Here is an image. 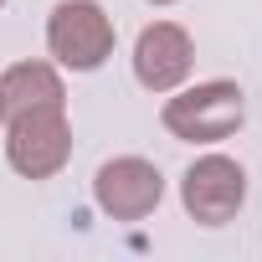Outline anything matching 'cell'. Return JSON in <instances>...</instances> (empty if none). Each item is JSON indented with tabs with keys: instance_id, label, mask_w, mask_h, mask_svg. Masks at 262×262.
Here are the masks:
<instances>
[{
	"instance_id": "obj_1",
	"label": "cell",
	"mask_w": 262,
	"mask_h": 262,
	"mask_svg": "<svg viewBox=\"0 0 262 262\" xmlns=\"http://www.w3.org/2000/svg\"><path fill=\"white\" fill-rule=\"evenodd\" d=\"M160 123L185 144H221L247 123V93L231 77H211L195 88H175L160 108Z\"/></svg>"
},
{
	"instance_id": "obj_2",
	"label": "cell",
	"mask_w": 262,
	"mask_h": 262,
	"mask_svg": "<svg viewBox=\"0 0 262 262\" xmlns=\"http://www.w3.org/2000/svg\"><path fill=\"white\" fill-rule=\"evenodd\" d=\"M6 160L21 180H52L72 160V123L67 103L52 108H26L6 118Z\"/></svg>"
},
{
	"instance_id": "obj_3",
	"label": "cell",
	"mask_w": 262,
	"mask_h": 262,
	"mask_svg": "<svg viewBox=\"0 0 262 262\" xmlns=\"http://www.w3.org/2000/svg\"><path fill=\"white\" fill-rule=\"evenodd\" d=\"M113 41H118L113 16L98 0H62L47 16V52L67 72H98L113 57Z\"/></svg>"
},
{
	"instance_id": "obj_4",
	"label": "cell",
	"mask_w": 262,
	"mask_h": 262,
	"mask_svg": "<svg viewBox=\"0 0 262 262\" xmlns=\"http://www.w3.org/2000/svg\"><path fill=\"white\" fill-rule=\"evenodd\" d=\"M180 206L201 226H226L247 206V170L231 155H201L180 175Z\"/></svg>"
},
{
	"instance_id": "obj_5",
	"label": "cell",
	"mask_w": 262,
	"mask_h": 262,
	"mask_svg": "<svg viewBox=\"0 0 262 262\" xmlns=\"http://www.w3.org/2000/svg\"><path fill=\"white\" fill-rule=\"evenodd\" d=\"M93 201L103 216L113 221H144L160 201H165V175L155 160H139V155H118L108 160L98 175H93Z\"/></svg>"
},
{
	"instance_id": "obj_6",
	"label": "cell",
	"mask_w": 262,
	"mask_h": 262,
	"mask_svg": "<svg viewBox=\"0 0 262 262\" xmlns=\"http://www.w3.org/2000/svg\"><path fill=\"white\" fill-rule=\"evenodd\" d=\"M190 62H195V41L175 21H155L134 41V77L144 93H175L190 77Z\"/></svg>"
},
{
	"instance_id": "obj_7",
	"label": "cell",
	"mask_w": 262,
	"mask_h": 262,
	"mask_svg": "<svg viewBox=\"0 0 262 262\" xmlns=\"http://www.w3.org/2000/svg\"><path fill=\"white\" fill-rule=\"evenodd\" d=\"M0 103H6V118H11V113H26V108L67 103V88H62L52 62H16V67L0 72Z\"/></svg>"
},
{
	"instance_id": "obj_8",
	"label": "cell",
	"mask_w": 262,
	"mask_h": 262,
	"mask_svg": "<svg viewBox=\"0 0 262 262\" xmlns=\"http://www.w3.org/2000/svg\"><path fill=\"white\" fill-rule=\"evenodd\" d=\"M149 6H175V0H149Z\"/></svg>"
},
{
	"instance_id": "obj_9",
	"label": "cell",
	"mask_w": 262,
	"mask_h": 262,
	"mask_svg": "<svg viewBox=\"0 0 262 262\" xmlns=\"http://www.w3.org/2000/svg\"><path fill=\"white\" fill-rule=\"evenodd\" d=\"M0 123H6V103H0Z\"/></svg>"
},
{
	"instance_id": "obj_10",
	"label": "cell",
	"mask_w": 262,
	"mask_h": 262,
	"mask_svg": "<svg viewBox=\"0 0 262 262\" xmlns=\"http://www.w3.org/2000/svg\"><path fill=\"white\" fill-rule=\"evenodd\" d=\"M0 6H6V0H0Z\"/></svg>"
}]
</instances>
